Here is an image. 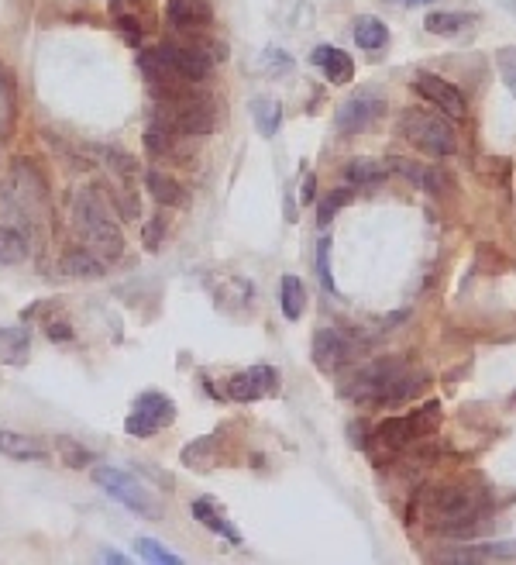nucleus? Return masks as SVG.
Returning <instances> with one entry per match:
<instances>
[{
    "label": "nucleus",
    "mask_w": 516,
    "mask_h": 565,
    "mask_svg": "<svg viewBox=\"0 0 516 565\" xmlns=\"http://www.w3.org/2000/svg\"><path fill=\"white\" fill-rule=\"evenodd\" d=\"M427 390V373L413 369L406 359H379L358 373L348 386V397L358 404H406Z\"/></svg>",
    "instance_id": "1"
},
{
    "label": "nucleus",
    "mask_w": 516,
    "mask_h": 565,
    "mask_svg": "<svg viewBox=\"0 0 516 565\" xmlns=\"http://www.w3.org/2000/svg\"><path fill=\"white\" fill-rule=\"evenodd\" d=\"M427 507H430V517H434L437 531L465 534L482 514H486L489 497H486V490H479V486L458 483V486H441L437 493H430Z\"/></svg>",
    "instance_id": "2"
},
{
    "label": "nucleus",
    "mask_w": 516,
    "mask_h": 565,
    "mask_svg": "<svg viewBox=\"0 0 516 565\" xmlns=\"http://www.w3.org/2000/svg\"><path fill=\"white\" fill-rule=\"evenodd\" d=\"M73 221H76V228L86 235V242H90V252H97L104 262L121 259L124 235H121V228L114 224L107 204L93 190H80L73 197Z\"/></svg>",
    "instance_id": "3"
},
{
    "label": "nucleus",
    "mask_w": 516,
    "mask_h": 565,
    "mask_svg": "<svg viewBox=\"0 0 516 565\" xmlns=\"http://www.w3.org/2000/svg\"><path fill=\"white\" fill-rule=\"evenodd\" d=\"M214 104L207 97H197L193 90H183V94L162 97L159 107H155V121L152 125L172 131V135H210L214 131Z\"/></svg>",
    "instance_id": "4"
},
{
    "label": "nucleus",
    "mask_w": 516,
    "mask_h": 565,
    "mask_svg": "<svg viewBox=\"0 0 516 565\" xmlns=\"http://www.w3.org/2000/svg\"><path fill=\"white\" fill-rule=\"evenodd\" d=\"M437 424H441V404H437V400H430V404L417 407L413 414L389 417V421H382L379 428H375V445L386 448V452H403V448H410L413 441L434 435Z\"/></svg>",
    "instance_id": "5"
},
{
    "label": "nucleus",
    "mask_w": 516,
    "mask_h": 565,
    "mask_svg": "<svg viewBox=\"0 0 516 565\" xmlns=\"http://www.w3.org/2000/svg\"><path fill=\"white\" fill-rule=\"evenodd\" d=\"M400 128L420 152H427V156H434V159H448L458 152V131L448 118H441V114L406 111Z\"/></svg>",
    "instance_id": "6"
},
{
    "label": "nucleus",
    "mask_w": 516,
    "mask_h": 565,
    "mask_svg": "<svg viewBox=\"0 0 516 565\" xmlns=\"http://www.w3.org/2000/svg\"><path fill=\"white\" fill-rule=\"evenodd\" d=\"M155 59L166 69L169 83L176 87H190V83H203L214 69V56L203 45H179V42H162L155 45Z\"/></svg>",
    "instance_id": "7"
},
{
    "label": "nucleus",
    "mask_w": 516,
    "mask_h": 565,
    "mask_svg": "<svg viewBox=\"0 0 516 565\" xmlns=\"http://www.w3.org/2000/svg\"><path fill=\"white\" fill-rule=\"evenodd\" d=\"M93 483L97 486H104L107 493L117 500V503H124L128 510H135L138 517H148V521H159V514H162V507H159V500L152 497V493L145 490L142 483H138L131 472H124V469H114V466H100V469H93Z\"/></svg>",
    "instance_id": "8"
},
{
    "label": "nucleus",
    "mask_w": 516,
    "mask_h": 565,
    "mask_svg": "<svg viewBox=\"0 0 516 565\" xmlns=\"http://www.w3.org/2000/svg\"><path fill=\"white\" fill-rule=\"evenodd\" d=\"M172 421H176V404L166 393H142L135 400V410L128 414V421H124V431L131 438H152L155 431L169 428Z\"/></svg>",
    "instance_id": "9"
},
{
    "label": "nucleus",
    "mask_w": 516,
    "mask_h": 565,
    "mask_svg": "<svg viewBox=\"0 0 516 565\" xmlns=\"http://www.w3.org/2000/svg\"><path fill=\"white\" fill-rule=\"evenodd\" d=\"M386 114V97L379 90H358L355 97H348L334 114V125L341 135H358V131H369L379 125V118Z\"/></svg>",
    "instance_id": "10"
},
{
    "label": "nucleus",
    "mask_w": 516,
    "mask_h": 565,
    "mask_svg": "<svg viewBox=\"0 0 516 565\" xmlns=\"http://www.w3.org/2000/svg\"><path fill=\"white\" fill-rule=\"evenodd\" d=\"M314 366L320 373H338V369L348 366L358 352V342L341 328H320L314 335Z\"/></svg>",
    "instance_id": "11"
},
{
    "label": "nucleus",
    "mask_w": 516,
    "mask_h": 565,
    "mask_svg": "<svg viewBox=\"0 0 516 565\" xmlns=\"http://www.w3.org/2000/svg\"><path fill=\"white\" fill-rule=\"evenodd\" d=\"M279 390V373L272 366H252L241 369L228 379V397L234 404H255V400H265Z\"/></svg>",
    "instance_id": "12"
},
{
    "label": "nucleus",
    "mask_w": 516,
    "mask_h": 565,
    "mask_svg": "<svg viewBox=\"0 0 516 565\" xmlns=\"http://www.w3.org/2000/svg\"><path fill=\"white\" fill-rule=\"evenodd\" d=\"M413 87H417V94L427 100V104H437L441 107V114L444 118H451V121H461L465 118V94L455 87V83H448V80H441V76H434V73H420L417 80H413Z\"/></svg>",
    "instance_id": "13"
},
{
    "label": "nucleus",
    "mask_w": 516,
    "mask_h": 565,
    "mask_svg": "<svg viewBox=\"0 0 516 565\" xmlns=\"http://www.w3.org/2000/svg\"><path fill=\"white\" fill-rule=\"evenodd\" d=\"M441 562H513L516 559V541H479V545H461L451 552L437 555Z\"/></svg>",
    "instance_id": "14"
},
{
    "label": "nucleus",
    "mask_w": 516,
    "mask_h": 565,
    "mask_svg": "<svg viewBox=\"0 0 516 565\" xmlns=\"http://www.w3.org/2000/svg\"><path fill=\"white\" fill-rule=\"evenodd\" d=\"M166 18L179 32H193V28H207L214 21V7L207 0H169Z\"/></svg>",
    "instance_id": "15"
},
{
    "label": "nucleus",
    "mask_w": 516,
    "mask_h": 565,
    "mask_svg": "<svg viewBox=\"0 0 516 565\" xmlns=\"http://www.w3.org/2000/svg\"><path fill=\"white\" fill-rule=\"evenodd\" d=\"M190 514H193V521H200L203 528H210L214 534H221V538H228L231 545H241V534H238V528H234V524L228 521V517H224V510L217 507L214 500H193L190 503Z\"/></svg>",
    "instance_id": "16"
},
{
    "label": "nucleus",
    "mask_w": 516,
    "mask_h": 565,
    "mask_svg": "<svg viewBox=\"0 0 516 565\" xmlns=\"http://www.w3.org/2000/svg\"><path fill=\"white\" fill-rule=\"evenodd\" d=\"M0 452H4L7 459H18V462L49 459V448H45L35 435H21V431H0Z\"/></svg>",
    "instance_id": "17"
},
{
    "label": "nucleus",
    "mask_w": 516,
    "mask_h": 565,
    "mask_svg": "<svg viewBox=\"0 0 516 565\" xmlns=\"http://www.w3.org/2000/svg\"><path fill=\"white\" fill-rule=\"evenodd\" d=\"M59 269L73 280H100L104 276V259H97V252L90 249H69L62 255Z\"/></svg>",
    "instance_id": "18"
},
{
    "label": "nucleus",
    "mask_w": 516,
    "mask_h": 565,
    "mask_svg": "<svg viewBox=\"0 0 516 565\" xmlns=\"http://www.w3.org/2000/svg\"><path fill=\"white\" fill-rule=\"evenodd\" d=\"M314 66L324 69L327 80L338 83V87L355 76V63H351V56L341 49H334V45H320V49L314 52Z\"/></svg>",
    "instance_id": "19"
},
{
    "label": "nucleus",
    "mask_w": 516,
    "mask_h": 565,
    "mask_svg": "<svg viewBox=\"0 0 516 565\" xmlns=\"http://www.w3.org/2000/svg\"><path fill=\"white\" fill-rule=\"evenodd\" d=\"M386 176H389L386 162H375V159H355V162L344 166V180H348V187H379Z\"/></svg>",
    "instance_id": "20"
},
{
    "label": "nucleus",
    "mask_w": 516,
    "mask_h": 565,
    "mask_svg": "<svg viewBox=\"0 0 516 565\" xmlns=\"http://www.w3.org/2000/svg\"><path fill=\"white\" fill-rule=\"evenodd\" d=\"M279 304H283L286 321H300L303 311H307V286H303L300 276H283V286H279Z\"/></svg>",
    "instance_id": "21"
},
{
    "label": "nucleus",
    "mask_w": 516,
    "mask_h": 565,
    "mask_svg": "<svg viewBox=\"0 0 516 565\" xmlns=\"http://www.w3.org/2000/svg\"><path fill=\"white\" fill-rule=\"evenodd\" d=\"M145 187L148 193H152L155 200H159L162 207H179V204H186V190L179 187L172 176L166 173H159V169H152V173L145 176Z\"/></svg>",
    "instance_id": "22"
},
{
    "label": "nucleus",
    "mask_w": 516,
    "mask_h": 565,
    "mask_svg": "<svg viewBox=\"0 0 516 565\" xmlns=\"http://www.w3.org/2000/svg\"><path fill=\"white\" fill-rule=\"evenodd\" d=\"M355 42H358V49H365V52H379V49H386V42H389V28L382 25L379 18H372V14H362V18L355 21Z\"/></svg>",
    "instance_id": "23"
},
{
    "label": "nucleus",
    "mask_w": 516,
    "mask_h": 565,
    "mask_svg": "<svg viewBox=\"0 0 516 565\" xmlns=\"http://www.w3.org/2000/svg\"><path fill=\"white\" fill-rule=\"evenodd\" d=\"M472 14H458V11H437V14H427L424 18V28L430 35H461L472 28Z\"/></svg>",
    "instance_id": "24"
},
{
    "label": "nucleus",
    "mask_w": 516,
    "mask_h": 565,
    "mask_svg": "<svg viewBox=\"0 0 516 565\" xmlns=\"http://www.w3.org/2000/svg\"><path fill=\"white\" fill-rule=\"evenodd\" d=\"M25 259H28L25 235L14 228H0V266H18Z\"/></svg>",
    "instance_id": "25"
},
{
    "label": "nucleus",
    "mask_w": 516,
    "mask_h": 565,
    "mask_svg": "<svg viewBox=\"0 0 516 565\" xmlns=\"http://www.w3.org/2000/svg\"><path fill=\"white\" fill-rule=\"evenodd\" d=\"M252 114H255L258 131H262L265 138L276 135V131H279V121H283V107H279V100L258 97L255 104H252Z\"/></svg>",
    "instance_id": "26"
},
{
    "label": "nucleus",
    "mask_w": 516,
    "mask_h": 565,
    "mask_svg": "<svg viewBox=\"0 0 516 565\" xmlns=\"http://www.w3.org/2000/svg\"><path fill=\"white\" fill-rule=\"evenodd\" d=\"M0 342H7V362H14V366H21V362L28 359V328L25 324H18V328H4L0 331Z\"/></svg>",
    "instance_id": "27"
},
{
    "label": "nucleus",
    "mask_w": 516,
    "mask_h": 565,
    "mask_svg": "<svg viewBox=\"0 0 516 565\" xmlns=\"http://www.w3.org/2000/svg\"><path fill=\"white\" fill-rule=\"evenodd\" d=\"M351 200H355V187H341V190H334L331 197H327L324 204H320V211H317V224H320V228H327L334 214H338L341 207H348Z\"/></svg>",
    "instance_id": "28"
},
{
    "label": "nucleus",
    "mask_w": 516,
    "mask_h": 565,
    "mask_svg": "<svg viewBox=\"0 0 516 565\" xmlns=\"http://www.w3.org/2000/svg\"><path fill=\"white\" fill-rule=\"evenodd\" d=\"M135 545H138V555H142L145 562H155V565H179L183 562L179 555H172L169 548H162L155 538H138Z\"/></svg>",
    "instance_id": "29"
},
{
    "label": "nucleus",
    "mask_w": 516,
    "mask_h": 565,
    "mask_svg": "<svg viewBox=\"0 0 516 565\" xmlns=\"http://www.w3.org/2000/svg\"><path fill=\"white\" fill-rule=\"evenodd\" d=\"M145 149L152 152V156H169V152H176V135L159 125H152L145 131Z\"/></svg>",
    "instance_id": "30"
},
{
    "label": "nucleus",
    "mask_w": 516,
    "mask_h": 565,
    "mask_svg": "<svg viewBox=\"0 0 516 565\" xmlns=\"http://www.w3.org/2000/svg\"><path fill=\"white\" fill-rule=\"evenodd\" d=\"M59 455H62V462H66L69 469H83V466H90V462H93L90 448L76 445L73 438H59Z\"/></svg>",
    "instance_id": "31"
},
{
    "label": "nucleus",
    "mask_w": 516,
    "mask_h": 565,
    "mask_svg": "<svg viewBox=\"0 0 516 565\" xmlns=\"http://www.w3.org/2000/svg\"><path fill=\"white\" fill-rule=\"evenodd\" d=\"M327 255H331V238H320V245H317V273H320V283H324V290L338 293V286H334V276H331V262H327Z\"/></svg>",
    "instance_id": "32"
},
{
    "label": "nucleus",
    "mask_w": 516,
    "mask_h": 565,
    "mask_svg": "<svg viewBox=\"0 0 516 565\" xmlns=\"http://www.w3.org/2000/svg\"><path fill=\"white\" fill-rule=\"evenodd\" d=\"M499 73H503V83L510 87V94L516 97V49L499 52Z\"/></svg>",
    "instance_id": "33"
},
{
    "label": "nucleus",
    "mask_w": 516,
    "mask_h": 565,
    "mask_svg": "<svg viewBox=\"0 0 516 565\" xmlns=\"http://www.w3.org/2000/svg\"><path fill=\"white\" fill-rule=\"evenodd\" d=\"M386 169H396V173H403L406 180H417V183L427 180V169H424V166H417V162H406V159H400V156L389 159Z\"/></svg>",
    "instance_id": "34"
},
{
    "label": "nucleus",
    "mask_w": 516,
    "mask_h": 565,
    "mask_svg": "<svg viewBox=\"0 0 516 565\" xmlns=\"http://www.w3.org/2000/svg\"><path fill=\"white\" fill-rule=\"evenodd\" d=\"M45 335H49L52 342H69V338H73V331L66 328V321H49V324H45Z\"/></svg>",
    "instance_id": "35"
},
{
    "label": "nucleus",
    "mask_w": 516,
    "mask_h": 565,
    "mask_svg": "<svg viewBox=\"0 0 516 565\" xmlns=\"http://www.w3.org/2000/svg\"><path fill=\"white\" fill-rule=\"evenodd\" d=\"M159 242H162V221L145 224V249L155 252V249H159Z\"/></svg>",
    "instance_id": "36"
},
{
    "label": "nucleus",
    "mask_w": 516,
    "mask_h": 565,
    "mask_svg": "<svg viewBox=\"0 0 516 565\" xmlns=\"http://www.w3.org/2000/svg\"><path fill=\"white\" fill-rule=\"evenodd\" d=\"M300 197H303V204H310V200H314V173L307 176V183H303Z\"/></svg>",
    "instance_id": "37"
},
{
    "label": "nucleus",
    "mask_w": 516,
    "mask_h": 565,
    "mask_svg": "<svg viewBox=\"0 0 516 565\" xmlns=\"http://www.w3.org/2000/svg\"><path fill=\"white\" fill-rule=\"evenodd\" d=\"M104 562H114V565H124V562H128V559H124V555H121V552H104Z\"/></svg>",
    "instance_id": "38"
},
{
    "label": "nucleus",
    "mask_w": 516,
    "mask_h": 565,
    "mask_svg": "<svg viewBox=\"0 0 516 565\" xmlns=\"http://www.w3.org/2000/svg\"><path fill=\"white\" fill-rule=\"evenodd\" d=\"M396 4H403V7H420V4H430V0H396Z\"/></svg>",
    "instance_id": "39"
},
{
    "label": "nucleus",
    "mask_w": 516,
    "mask_h": 565,
    "mask_svg": "<svg viewBox=\"0 0 516 565\" xmlns=\"http://www.w3.org/2000/svg\"><path fill=\"white\" fill-rule=\"evenodd\" d=\"M513 404H516V393H513Z\"/></svg>",
    "instance_id": "40"
}]
</instances>
